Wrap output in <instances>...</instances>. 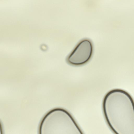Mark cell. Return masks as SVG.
I'll return each instance as SVG.
<instances>
[{"label": "cell", "instance_id": "obj_1", "mask_svg": "<svg viewBox=\"0 0 134 134\" xmlns=\"http://www.w3.org/2000/svg\"><path fill=\"white\" fill-rule=\"evenodd\" d=\"M102 110L109 127L115 134H134V100L126 91L116 88L108 92Z\"/></svg>", "mask_w": 134, "mask_h": 134}, {"label": "cell", "instance_id": "obj_3", "mask_svg": "<svg viewBox=\"0 0 134 134\" xmlns=\"http://www.w3.org/2000/svg\"><path fill=\"white\" fill-rule=\"evenodd\" d=\"M93 52V46L91 41L84 39L80 41L68 56L67 61L74 66L83 65L91 59Z\"/></svg>", "mask_w": 134, "mask_h": 134}, {"label": "cell", "instance_id": "obj_2", "mask_svg": "<svg viewBox=\"0 0 134 134\" xmlns=\"http://www.w3.org/2000/svg\"><path fill=\"white\" fill-rule=\"evenodd\" d=\"M52 133L82 134V131L71 114L62 108L55 109L49 112Z\"/></svg>", "mask_w": 134, "mask_h": 134}]
</instances>
